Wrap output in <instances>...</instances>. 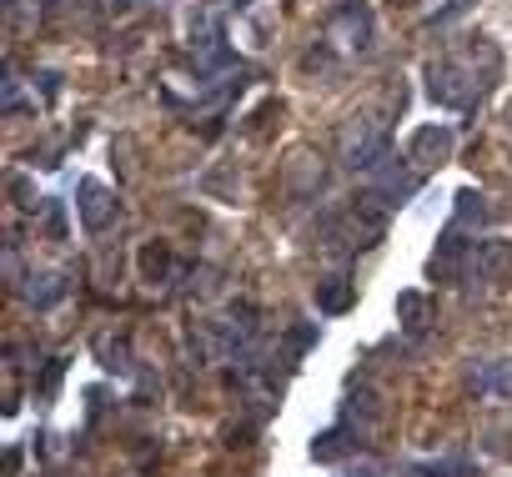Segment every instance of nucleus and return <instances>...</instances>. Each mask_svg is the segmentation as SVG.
Returning <instances> with one entry per match:
<instances>
[{"label":"nucleus","mask_w":512,"mask_h":477,"mask_svg":"<svg viewBox=\"0 0 512 477\" xmlns=\"http://www.w3.org/2000/svg\"><path fill=\"white\" fill-rule=\"evenodd\" d=\"M447 146H452V131H447V126H427V131L412 136V161H422V156H432V151L442 156Z\"/></svg>","instance_id":"nucleus-5"},{"label":"nucleus","mask_w":512,"mask_h":477,"mask_svg":"<svg viewBox=\"0 0 512 477\" xmlns=\"http://www.w3.org/2000/svg\"><path fill=\"white\" fill-rule=\"evenodd\" d=\"M457 201H462V206H457V216H462V221H472V216L482 221V216H487V206H482V196H472V191H462Z\"/></svg>","instance_id":"nucleus-10"},{"label":"nucleus","mask_w":512,"mask_h":477,"mask_svg":"<svg viewBox=\"0 0 512 477\" xmlns=\"http://www.w3.org/2000/svg\"><path fill=\"white\" fill-rule=\"evenodd\" d=\"M96 347H101V357H106V367H111V372H126V342H111V337H101Z\"/></svg>","instance_id":"nucleus-8"},{"label":"nucleus","mask_w":512,"mask_h":477,"mask_svg":"<svg viewBox=\"0 0 512 477\" xmlns=\"http://www.w3.org/2000/svg\"><path fill=\"white\" fill-rule=\"evenodd\" d=\"M312 452H317V457H322V462H332V457H337V452H342V432H322V437H317V442H312Z\"/></svg>","instance_id":"nucleus-9"},{"label":"nucleus","mask_w":512,"mask_h":477,"mask_svg":"<svg viewBox=\"0 0 512 477\" xmlns=\"http://www.w3.org/2000/svg\"><path fill=\"white\" fill-rule=\"evenodd\" d=\"M477 272H487V277H497L502 267H507V247H497V242H477Z\"/></svg>","instance_id":"nucleus-7"},{"label":"nucleus","mask_w":512,"mask_h":477,"mask_svg":"<svg viewBox=\"0 0 512 477\" xmlns=\"http://www.w3.org/2000/svg\"><path fill=\"white\" fill-rule=\"evenodd\" d=\"M317 307H322V312H347V307H352V282H347V277L317 282Z\"/></svg>","instance_id":"nucleus-4"},{"label":"nucleus","mask_w":512,"mask_h":477,"mask_svg":"<svg viewBox=\"0 0 512 477\" xmlns=\"http://www.w3.org/2000/svg\"><path fill=\"white\" fill-rule=\"evenodd\" d=\"M477 387L482 392H497V397H512V362H487V372H477Z\"/></svg>","instance_id":"nucleus-6"},{"label":"nucleus","mask_w":512,"mask_h":477,"mask_svg":"<svg viewBox=\"0 0 512 477\" xmlns=\"http://www.w3.org/2000/svg\"><path fill=\"white\" fill-rule=\"evenodd\" d=\"M387 156V141H382V131H372V126H357L352 136H347V146H342V161L347 166H377Z\"/></svg>","instance_id":"nucleus-3"},{"label":"nucleus","mask_w":512,"mask_h":477,"mask_svg":"<svg viewBox=\"0 0 512 477\" xmlns=\"http://www.w3.org/2000/svg\"><path fill=\"white\" fill-rule=\"evenodd\" d=\"M81 221L91 226V231H106L111 226V216H116V201H111V191L101 186V181H81Z\"/></svg>","instance_id":"nucleus-2"},{"label":"nucleus","mask_w":512,"mask_h":477,"mask_svg":"<svg viewBox=\"0 0 512 477\" xmlns=\"http://www.w3.org/2000/svg\"><path fill=\"white\" fill-rule=\"evenodd\" d=\"M367 36H372V11L367 6H342L337 16H332V41H342V46H367Z\"/></svg>","instance_id":"nucleus-1"}]
</instances>
